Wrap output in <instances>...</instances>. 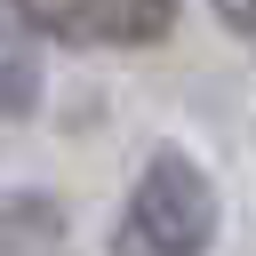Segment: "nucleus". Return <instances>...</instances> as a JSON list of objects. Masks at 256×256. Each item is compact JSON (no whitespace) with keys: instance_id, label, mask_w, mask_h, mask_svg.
Masks as SVG:
<instances>
[{"instance_id":"obj_2","label":"nucleus","mask_w":256,"mask_h":256,"mask_svg":"<svg viewBox=\"0 0 256 256\" xmlns=\"http://www.w3.org/2000/svg\"><path fill=\"white\" fill-rule=\"evenodd\" d=\"M32 40L72 56H136L184 24V0H0Z\"/></svg>"},{"instance_id":"obj_4","label":"nucleus","mask_w":256,"mask_h":256,"mask_svg":"<svg viewBox=\"0 0 256 256\" xmlns=\"http://www.w3.org/2000/svg\"><path fill=\"white\" fill-rule=\"evenodd\" d=\"M208 8H216V24H224V32H240V40L256 48V0H208Z\"/></svg>"},{"instance_id":"obj_5","label":"nucleus","mask_w":256,"mask_h":256,"mask_svg":"<svg viewBox=\"0 0 256 256\" xmlns=\"http://www.w3.org/2000/svg\"><path fill=\"white\" fill-rule=\"evenodd\" d=\"M56 256H64V248H56Z\"/></svg>"},{"instance_id":"obj_1","label":"nucleus","mask_w":256,"mask_h":256,"mask_svg":"<svg viewBox=\"0 0 256 256\" xmlns=\"http://www.w3.org/2000/svg\"><path fill=\"white\" fill-rule=\"evenodd\" d=\"M224 232V192L184 144H152L112 216V256H208Z\"/></svg>"},{"instance_id":"obj_3","label":"nucleus","mask_w":256,"mask_h":256,"mask_svg":"<svg viewBox=\"0 0 256 256\" xmlns=\"http://www.w3.org/2000/svg\"><path fill=\"white\" fill-rule=\"evenodd\" d=\"M48 96V72H40V48L16 16H0V128L8 120H32Z\"/></svg>"}]
</instances>
